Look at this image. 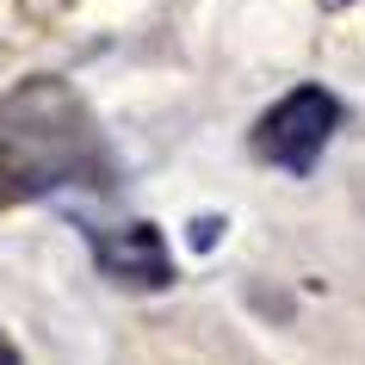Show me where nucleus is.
Here are the masks:
<instances>
[{"label": "nucleus", "mask_w": 365, "mask_h": 365, "mask_svg": "<svg viewBox=\"0 0 365 365\" xmlns=\"http://www.w3.org/2000/svg\"><path fill=\"white\" fill-rule=\"evenodd\" d=\"M341 118H346V112H341V99L328 93L322 81H304V87L279 93L267 112L254 118L248 149H254V161H267V168L291 173V180H304V173H316L322 149L334 143Z\"/></svg>", "instance_id": "nucleus-2"}, {"label": "nucleus", "mask_w": 365, "mask_h": 365, "mask_svg": "<svg viewBox=\"0 0 365 365\" xmlns=\"http://www.w3.org/2000/svg\"><path fill=\"white\" fill-rule=\"evenodd\" d=\"M217 230L223 217H192V248H217Z\"/></svg>", "instance_id": "nucleus-4"}, {"label": "nucleus", "mask_w": 365, "mask_h": 365, "mask_svg": "<svg viewBox=\"0 0 365 365\" xmlns=\"http://www.w3.org/2000/svg\"><path fill=\"white\" fill-rule=\"evenodd\" d=\"M124 161L75 81L25 75L0 93V211L56 192H118Z\"/></svg>", "instance_id": "nucleus-1"}, {"label": "nucleus", "mask_w": 365, "mask_h": 365, "mask_svg": "<svg viewBox=\"0 0 365 365\" xmlns=\"http://www.w3.org/2000/svg\"><path fill=\"white\" fill-rule=\"evenodd\" d=\"M0 365H25V353L13 346V334H6V328H0Z\"/></svg>", "instance_id": "nucleus-5"}, {"label": "nucleus", "mask_w": 365, "mask_h": 365, "mask_svg": "<svg viewBox=\"0 0 365 365\" xmlns=\"http://www.w3.org/2000/svg\"><path fill=\"white\" fill-rule=\"evenodd\" d=\"M75 230L93 254V267L106 285L118 291H168L180 272H173V254H168V235L155 230L149 217H124V223H106V217H87L75 211Z\"/></svg>", "instance_id": "nucleus-3"}]
</instances>
